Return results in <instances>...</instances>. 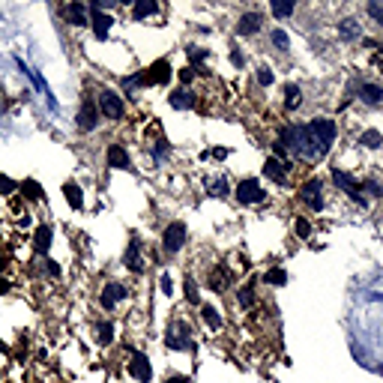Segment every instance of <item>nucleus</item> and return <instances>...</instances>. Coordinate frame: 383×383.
Instances as JSON below:
<instances>
[{
	"mask_svg": "<svg viewBox=\"0 0 383 383\" xmlns=\"http://www.w3.org/2000/svg\"><path fill=\"white\" fill-rule=\"evenodd\" d=\"M165 350L171 353H195L198 350V338H195V326H192L186 317H174V321L165 326Z\"/></svg>",
	"mask_w": 383,
	"mask_h": 383,
	"instance_id": "1",
	"label": "nucleus"
},
{
	"mask_svg": "<svg viewBox=\"0 0 383 383\" xmlns=\"http://www.w3.org/2000/svg\"><path fill=\"white\" fill-rule=\"evenodd\" d=\"M93 99H96L99 114L108 123H126L129 120V105H126V96L120 90H114V87H96Z\"/></svg>",
	"mask_w": 383,
	"mask_h": 383,
	"instance_id": "2",
	"label": "nucleus"
},
{
	"mask_svg": "<svg viewBox=\"0 0 383 383\" xmlns=\"http://www.w3.org/2000/svg\"><path fill=\"white\" fill-rule=\"evenodd\" d=\"M231 195L240 207H261V204L270 201V192L264 189V183L258 180V177H240V180L234 183Z\"/></svg>",
	"mask_w": 383,
	"mask_h": 383,
	"instance_id": "3",
	"label": "nucleus"
},
{
	"mask_svg": "<svg viewBox=\"0 0 383 383\" xmlns=\"http://www.w3.org/2000/svg\"><path fill=\"white\" fill-rule=\"evenodd\" d=\"M129 297H132V288L126 285V282H120V278H111V282H105V285L99 288L96 302H99V309H102V312L114 317L123 302H129Z\"/></svg>",
	"mask_w": 383,
	"mask_h": 383,
	"instance_id": "4",
	"label": "nucleus"
},
{
	"mask_svg": "<svg viewBox=\"0 0 383 383\" xmlns=\"http://www.w3.org/2000/svg\"><path fill=\"white\" fill-rule=\"evenodd\" d=\"M297 198H300V204L309 213H324L326 210V186H324V180L321 177H305V180L297 186Z\"/></svg>",
	"mask_w": 383,
	"mask_h": 383,
	"instance_id": "5",
	"label": "nucleus"
},
{
	"mask_svg": "<svg viewBox=\"0 0 383 383\" xmlns=\"http://www.w3.org/2000/svg\"><path fill=\"white\" fill-rule=\"evenodd\" d=\"M186 242H189V225L180 222V219H174L162 228V234H159V249L165 258H177L183 249H186Z\"/></svg>",
	"mask_w": 383,
	"mask_h": 383,
	"instance_id": "6",
	"label": "nucleus"
},
{
	"mask_svg": "<svg viewBox=\"0 0 383 383\" xmlns=\"http://www.w3.org/2000/svg\"><path fill=\"white\" fill-rule=\"evenodd\" d=\"M204 288L213 290L216 297H225V293H231L234 285V266H228L222 261H213L207 266V276H204Z\"/></svg>",
	"mask_w": 383,
	"mask_h": 383,
	"instance_id": "7",
	"label": "nucleus"
},
{
	"mask_svg": "<svg viewBox=\"0 0 383 383\" xmlns=\"http://www.w3.org/2000/svg\"><path fill=\"white\" fill-rule=\"evenodd\" d=\"M99 123H102V114L96 108V99H93V93H84L78 102V111H75V126H78V132L90 135L99 129Z\"/></svg>",
	"mask_w": 383,
	"mask_h": 383,
	"instance_id": "8",
	"label": "nucleus"
},
{
	"mask_svg": "<svg viewBox=\"0 0 383 383\" xmlns=\"http://www.w3.org/2000/svg\"><path fill=\"white\" fill-rule=\"evenodd\" d=\"M123 266L132 276H144L147 273V266H150V261H147V242L141 237H132L129 240V246H126V252H123Z\"/></svg>",
	"mask_w": 383,
	"mask_h": 383,
	"instance_id": "9",
	"label": "nucleus"
},
{
	"mask_svg": "<svg viewBox=\"0 0 383 383\" xmlns=\"http://www.w3.org/2000/svg\"><path fill=\"white\" fill-rule=\"evenodd\" d=\"M305 126H309V132L317 138V144L326 153L336 147V141H338V120L336 117H312Z\"/></svg>",
	"mask_w": 383,
	"mask_h": 383,
	"instance_id": "10",
	"label": "nucleus"
},
{
	"mask_svg": "<svg viewBox=\"0 0 383 383\" xmlns=\"http://www.w3.org/2000/svg\"><path fill=\"white\" fill-rule=\"evenodd\" d=\"M261 171H264V180H270L278 189H288L290 180H293V162H282L276 156H266L264 165H261Z\"/></svg>",
	"mask_w": 383,
	"mask_h": 383,
	"instance_id": "11",
	"label": "nucleus"
},
{
	"mask_svg": "<svg viewBox=\"0 0 383 383\" xmlns=\"http://www.w3.org/2000/svg\"><path fill=\"white\" fill-rule=\"evenodd\" d=\"M264 24H266L264 9H246V12H240V16H237L234 33L240 36V40H252V36L264 33Z\"/></svg>",
	"mask_w": 383,
	"mask_h": 383,
	"instance_id": "12",
	"label": "nucleus"
},
{
	"mask_svg": "<svg viewBox=\"0 0 383 383\" xmlns=\"http://www.w3.org/2000/svg\"><path fill=\"white\" fill-rule=\"evenodd\" d=\"M90 333H93L96 348H111V344L117 341V321H114L111 314H99V317H93Z\"/></svg>",
	"mask_w": 383,
	"mask_h": 383,
	"instance_id": "13",
	"label": "nucleus"
},
{
	"mask_svg": "<svg viewBox=\"0 0 383 383\" xmlns=\"http://www.w3.org/2000/svg\"><path fill=\"white\" fill-rule=\"evenodd\" d=\"M126 372L135 383H150L153 380V363L144 350H129V360H126Z\"/></svg>",
	"mask_w": 383,
	"mask_h": 383,
	"instance_id": "14",
	"label": "nucleus"
},
{
	"mask_svg": "<svg viewBox=\"0 0 383 383\" xmlns=\"http://www.w3.org/2000/svg\"><path fill=\"white\" fill-rule=\"evenodd\" d=\"M171 78H174V66H171L168 57H159L156 63H150V66L144 69L147 87H168Z\"/></svg>",
	"mask_w": 383,
	"mask_h": 383,
	"instance_id": "15",
	"label": "nucleus"
},
{
	"mask_svg": "<svg viewBox=\"0 0 383 383\" xmlns=\"http://www.w3.org/2000/svg\"><path fill=\"white\" fill-rule=\"evenodd\" d=\"M51 246H54V228H51L48 222L36 225V231H33V237H30V249H33V258H36V261L48 258Z\"/></svg>",
	"mask_w": 383,
	"mask_h": 383,
	"instance_id": "16",
	"label": "nucleus"
},
{
	"mask_svg": "<svg viewBox=\"0 0 383 383\" xmlns=\"http://www.w3.org/2000/svg\"><path fill=\"white\" fill-rule=\"evenodd\" d=\"M353 99H360V105H365V108H383V84L365 78L353 90Z\"/></svg>",
	"mask_w": 383,
	"mask_h": 383,
	"instance_id": "17",
	"label": "nucleus"
},
{
	"mask_svg": "<svg viewBox=\"0 0 383 383\" xmlns=\"http://www.w3.org/2000/svg\"><path fill=\"white\" fill-rule=\"evenodd\" d=\"M234 302H237V309L240 312H254L261 305V290L254 282H242L234 288Z\"/></svg>",
	"mask_w": 383,
	"mask_h": 383,
	"instance_id": "18",
	"label": "nucleus"
},
{
	"mask_svg": "<svg viewBox=\"0 0 383 383\" xmlns=\"http://www.w3.org/2000/svg\"><path fill=\"white\" fill-rule=\"evenodd\" d=\"M105 162L111 171H132V156H129V147L123 141H111L105 150Z\"/></svg>",
	"mask_w": 383,
	"mask_h": 383,
	"instance_id": "19",
	"label": "nucleus"
},
{
	"mask_svg": "<svg viewBox=\"0 0 383 383\" xmlns=\"http://www.w3.org/2000/svg\"><path fill=\"white\" fill-rule=\"evenodd\" d=\"M336 33L341 42H360L363 40V21L360 16H344L336 21Z\"/></svg>",
	"mask_w": 383,
	"mask_h": 383,
	"instance_id": "20",
	"label": "nucleus"
},
{
	"mask_svg": "<svg viewBox=\"0 0 383 383\" xmlns=\"http://www.w3.org/2000/svg\"><path fill=\"white\" fill-rule=\"evenodd\" d=\"M168 105L174 111H195L198 108V93L195 87H177V90L168 93Z\"/></svg>",
	"mask_w": 383,
	"mask_h": 383,
	"instance_id": "21",
	"label": "nucleus"
},
{
	"mask_svg": "<svg viewBox=\"0 0 383 383\" xmlns=\"http://www.w3.org/2000/svg\"><path fill=\"white\" fill-rule=\"evenodd\" d=\"M198 314H201V321H204V326H207L210 333H222L225 329V314H222V309L216 302H201Z\"/></svg>",
	"mask_w": 383,
	"mask_h": 383,
	"instance_id": "22",
	"label": "nucleus"
},
{
	"mask_svg": "<svg viewBox=\"0 0 383 383\" xmlns=\"http://www.w3.org/2000/svg\"><path fill=\"white\" fill-rule=\"evenodd\" d=\"M302 102H305L302 87H300L297 81H288V84L282 87V111H285V114H297V111L302 108Z\"/></svg>",
	"mask_w": 383,
	"mask_h": 383,
	"instance_id": "23",
	"label": "nucleus"
},
{
	"mask_svg": "<svg viewBox=\"0 0 383 383\" xmlns=\"http://www.w3.org/2000/svg\"><path fill=\"white\" fill-rule=\"evenodd\" d=\"M144 144H147V153H150V159H153V162H159V165L171 162V156H174V147H171L168 138L156 135V138H147Z\"/></svg>",
	"mask_w": 383,
	"mask_h": 383,
	"instance_id": "24",
	"label": "nucleus"
},
{
	"mask_svg": "<svg viewBox=\"0 0 383 383\" xmlns=\"http://www.w3.org/2000/svg\"><path fill=\"white\" fill-rule=\"evenodd\" d=\"M63 18H66V24H72V28H90V6L84 4H66L63 6Z\"/></svg>",
	"mask_w": 383,
	"mask_h": 383,
	"instance_id": "25",
	"label": "nucleus"
},
{
	"mask_svg": "<svg viewBox=\"0 0 383 383\" xmlns=\"http://www.w3.org/2000/svg\"><path fill=\"white\" fill-rule=\"evenodd\" d=\"M114 21H117V18H114L111 12H93L90 9V30H93V36H96L99 42H105L108 36H111Z\"/></svg>",
	"mask_w": 383,
	"mask_h": 383,
	"instance_id": "26",
	"label": "nucleus"
},
{
	"mask_svg": "<svg viewBox=\"0 0 383 383\" xmlns=\"http://www.w3.org/2000/svg\"><path fill=\"white\" fill-rule=\"evenodd\" d=\"M18 198L28 204V207H33V204H42V201H45V192H42L40 180L28 177V180H21V183H18Z\"/></svg>",
	"mask_w": 383,
	"mask_h": 383,
	"instance_id": "27",
	"label": "nucleus"
},
{
	"mask_svg": "<svg viewBox=\"0 0 383 383\" xmlns=\"http://www.w3.org/2000/svg\"><path fill=\"white\" fill-rule=\"evenodd\" d=\"M129 16H132L135 24H141V21H147V18L162 16V6L156 4V0H135V4L129 6Z\"/></svg>",
	"mask_w": 383,
	"mask_h": 383,
	"instance_id": "28",
	"label": "nucleus"
},
{
	"mask_svg": "<svg viewBox=\"0 0 383 383\" xmlns=\"http://www.w3.org/2000/svg\"><path fill=\"white\" fill-rule=\"evenodd\" d=\"M329 180H333V186L341 192V195H348V192H353L356 186H360V177H353L350 171L338 168V165H333V168H329Z\"/></svg>",
	"mask_w": 383,
	"mask_h": 383,
	"instance_id": "29",
	"label": "nucleus"
},
{
	"mask_svg": "<svg viewBox=\"0 0 383 383\" xmlns=\"http://www.w3.org/2000/svg\"><path fill=\"white\" fill-rule=\"evenodd\" d=\"M63 201H66V204H69V207H72L75 213H81V210L87 207L81 183H75V180H66V183H63Z\"/></svg>",
	"mask_w": 383,
	"mask_h": 383,
	"instance_id": "30",
	"label": "nucleus"
},
{
	"mask_svg": "<svg viewBox=\"0 0 383 383\" xmlns=\"http://www.w3.org/2000/svg\"><path fill=\"white\" fill-rule=\"evenodd\" d=\"M231 192H234V186H231V180L228 177H213V180L207 183V195L210 198H219V201H225V198H231Z\"/></svg>",
	"mask_w": 383,
	"mask_h": 383,
	"instance_id": "31",
	"label": "nucleus"
},
{
	"mask_svg": "<svg viewBox=\"0 0 383 383\" xmlns=\"http://www.w3.org/2000/svg\"><path fill=\"white\" fill-rule=\"evenodd\" d=\"M356 147L363 150H383V135L377 129H363L356 135Z\"/></svg>",
	"mask_w": 383,
	"mask_h": 383,
	"instance_id": "32",
	"label": "nucleus"
},
{
	"mask_svg": "<svg viewBox=\"0 0 383 383\" xmlns=\"http://www.w3.org/2000/svg\"><path fill=\"white\" fill-rule=\"evenodd\" d=\"M261 282L266 288H285L288 285V270H285V266H270V270H264Z\"/></svg>",
	"mask_w": 383,
	"mask_h": 383,
	"instance_id": "33",
	"label": "nucleus"
},
{
	"mask_svg": "<svg viewBox=\"0 0 383 383\" xmlns=\"http://www.w3.org/2000/svg\"><path fill=\"white\" fill-rule=\"evenodd\" d=\"M183 297L189 305H201V282L192 273L183 278Z\"/></svg>",
	"mask_w": 383,
	"mask_h": 383,
	"instance_id": "34",
	"label": "nucleus"
},
{
	"mask_svg": "<svg viewBox=\"0 0 383 383\" xmlns=\"http://www.w3.org/2000/svg\"><path fill=\"white\" fill-rule=\"evenodd\" d=\"M266 12H270L276 21H285V18H290L293 12H297V4H290V0H288V4H285V0H273V4L266 6Z\"/></svg>",
	"mask_w": 383,
	"mask_h": 383,
	"instance_id": "35",
	"label": "nucleus"
},
{
	"mask_svg": "<svg viewBox=\"0 0 383 383\" xmlns=\"http://www.w3.org/2000/svg\"><path fill=\"white\" fill-rule=\"evenodd\" d=\"M254 81H258V87H264V90L276 84V72L270 63H258V66H254Z\"/></svg>",
	"mask_w": 383,
	"mask_h": 383,
	"instance_id": "36",
	"label": "nucleus"
},
{
	"mask_svg": "<svg viewBox=\"0 0 383 383\" xmlns=\"http://www.w3.org/2000/svg\"><path fill=\"white\" fill-rule=\"evenodd\" d=\"M266 40H270V45H273L276 51H282V54L290 48V36H288V30H285V28H273L270 33H266Z\"/></svg>",
	"mask_w": 383,
	"mask_h": 383,
	"instance_id": "37",
	"label": "nucleus"
},
{
	"mask_svg": "<svg viewBox=\"0 0 383 383\" xmlns=\"http://www.w3.org/2000/svg\"><path fill=\"white\" fill-rule=\"evenodd\" d=\"M293 234H297V240H312L314 222L309 219V216H297V219H293Z\"/></svg>",
	"mask_w": 383,
	"mask_h": 383,
	"instance_id": "38",
	"label": "nucleus"
},
{
	"mask_svg": "<svg viewBox=\"0 0 383 383\" xmlns=\"http://www.w3.org/2000/svg\"><path fill=\"white\" fill-rule=\"evenodd\" d=\"M360 189H363L365 198H383V183L377 180V177H363Z\"/></svg>",
	"mask_w": 383,
	"mask_h": 383,
	"instance_id": "39",
	"label": "nucleus"
},
{
	"mask_svg": "<svg viewBox=\"0 0 383 383\" xmlns=\"http://www.w3.org/2000/svg\"><path fill=\"white\" fill-rule=\"evenodd\" d=\"M363 9H365V16L372 18L375 28H383V0H368Z\"/></svg>",
	"mask_w": 383,
	"mask_h": 383,
	"instance_id": "40",
	"label": "nucleus"
},
{
	"mask_svg": "<svg viewBox=\"0 0 383 383\" xmlns=\"http://www.w3.org/2000/svg\"><path fill=\"white\" fill-rule=\"evenodd\" d=\"M177 78H180V87H192L201 78V72L192 69V66H183V69H177Z\"/></svg>",
	"mask_w": 383,
	"mask_h": 383,
	"instance_id": "41",
	"label": "nucleus"
},
{
	"mask_svg": "<svg viewBox=\"0 0 383 383\" xmlns=\"http://www.w3.org/2000/svg\"><path fill=\"white\" fill-rule=\"evenodd\" d=\"M18 195V183L9 180L6 174H0V198H16Z\"/></svg>",
	"mask_w": 383,
	"mask_h": 383,
	"instance_id": "42",
	"label": "nucleus"
},
{
	"mask_svg": "<svg viewBox=\"0 0 383 383\" xmlns=\"http://www.w3.org/2000/svg\"><path fill=\"white\" fill-rule=\"evenodd\" d=\"M159 290L165 293V297H174V278H171V273H162L159 276Z\"/></svg>",
	"mask_w": 383,
	"mask_h": 383,
	"instance_id": "43",
	"label": "nucleus"
},
{
	"mask_svg": "<svg viewBox=\"0 0 383 383\" xmlns=\"http://www.w3.org/2000/svg\"><path fill=\"white\" fill-rule=\"evenodd\" d=\"M204 156H207V159H216V162H222V159L231 156V150H228V147H210L207 153H204Z\"/></svg>",
	"mask_w": 383,
	"mask_h": 383,
	"instance_id": "44",
	"label": "nucleus"
},
{
	"mask_svg": "<svg viewBox=\"0 0 383 383\" xmlns=\"http://www.w3.org/2000/svg\"><path fill=\"white\" fill-rule=\"evenodd\" d=\"M231 66H234V69H242V66H246V54H242L237 45L231 48Z\"/></svg>",
	"mask_w": 383,
	"mask_h": 383,
	"instance_id": "45",
	"label": "nucleus"
},
{
	"mask_svg": "<svg viewBox=\"0 0 383 383\" xmlns=\"http://www.w3.org/2000/svg\"><path fill=\"white\" fill-rule=\"evenodd\" d=\"M6 264H9V249L4 246V242H0V278H4V276H6V270H9Z\"/></svg>",
	"mask_w": 383,
	"mask_h": 383,
	"instance_id": "46",
	"label": "nucleus"
},
{
	"mask_svg": "<svg viewBox=\"0 0 383 383\" xmlns=\"http://www.w3.org/2000/svg\"><path fill=\"white\" fill-rule=\"evenodd\" d=\"M162 383H192L186 375H165V380Z\"/></svg>",
	"mask_w": 383,
	"mask_h": 383,
	"instance_id": "47",
	"label": "nucleus"
}]
</instances>
